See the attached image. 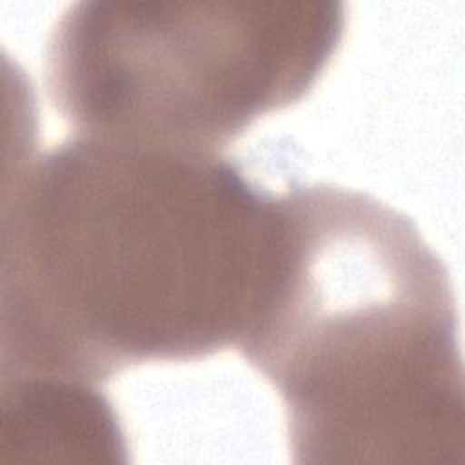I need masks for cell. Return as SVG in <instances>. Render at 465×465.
<instances>
[{"mask_svg":"<svg viewBox=\"0 0 465 465\" xmlns=\"http://www.w3.org/2000/svg\"><path fill=\"white\" fill-rule=\"evenodd\" d=\"M271 292L238 351L280 394L298 465H463L460 316L414 222L332 183L291 185Z\"/></svg>","mask_w":465,"mask_h":465,"instance_id":"cell-2","label":"cell"},{"mask_svg":"<svg viewBox=\"0 0 465 465\" xmlns=\"http://www.w3.org/2000/svg\"><path fill=\"white\" fill-rule=\"evenodd\" d=\"M113 401L96 383L2 378L0 463H127Z\"/></svg>","mask_w":465,"mask_h":465,"instance_id":"cell-4","label":"cell"},{"mask_svg":"<svg viewBox=\"0 0 465 465\" xmlns=\"http://www.w3.org/2000/svg\"><path fill=\"white\" fill-rule=\"evenodd\" d=\"M343 27L332 0H84L53 25L44 78L80 134L214 153L300 102Z\"/></svg>","mask_w":465,"mask_h":465,"instance_id":"cell-3","label":"cell"},{"mask_svg":"<svg viewBox=\"0 0 465 465\" xmlns=\"http://www.w3.org/2000/svg\"><path fill=\"white\" fill-rule=\"evenodd\" d=\"M285 207L229 158L80 134L20 163L2 211V378L100 383L238 345Z\"/></svg>","mask_w":465,"mask_h":465,"instance_id":"cell-1","label":"cell"}]
</instances>
